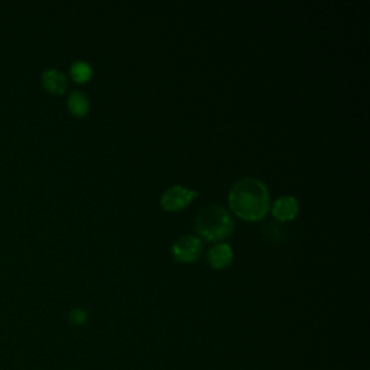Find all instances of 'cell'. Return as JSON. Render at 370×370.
<instances>
[{
	"label": "cell",
	"instance_id": "obj_1",
	"mask_svg": "<svg viewBox=\"0 0 370 370\" xmlns=\"http://www.w3.org/2000/svg\"><path fill=\"white\" fill-rule=\"evenodd\" d=\"M229 206L248 221L262 220L269 210V191L258 178H242L229 192Z\"/></svg>",
	"mask_w": 370,
	"mask_h": 370
},
{
	"label": "cell",
	"instance_id": "obj_2",
	"mask_svg": "<svg viewBox=\"0 0 370 370\" xmlns=\"http://www.w3.org/2000/svg\"><path fill=\"white\" fill-rule=\"evenodd\" d=\"M234 223L230 213L220 206H209L195 219V230L207 241H220L233 231Z\"/></svg>",
	"mask_w": 370,
	"mask_h": 370
},
{
	"label": "cell",
	"instance_id": "obj_3",
	"mask_svg": "<svg viewBox=\"0 0 370 370\" xmlns=\"http://www.w3.org/2000/svg\"><path fill=\"white\" fill-rule=\"evenodd\" d=\"M195 197H198L197 191L188 190L181 185H174L162 194L161 206L166 212H178L187 207Z\"/></svg>",
	"mask_w": 370,
	"mask_h": 370
},
{
	"label": "cell",
	"instance_id": "obj_4",
	"mask_svg": "<svg viewBox=\"0 0 370 370\" xmlns=\"http://www.w3.org/2000/svg\"><path fill=\"white\" fill-rule=\"evenodd\" d=\"M201 250H203V243L195 236L187 234V236L178 238L171 248L173 256L180 262H192L195 260Z\"/></svg>",
	"mask_w": 370,
	"mask_h": 370
},
{
	"label": "cell",
	"instance_id": "obj_5",
	"mask_svg": "<svg viewBox=\"0 0 370 370\" xmlns=\"http://www.w3.org/2000/svg\"><path fill=\"white\" fill-rule=\"evenodd\" d=\"M298 210H299L298 200L292 195H284V197L278 198L275 201V204L272 206V214L281 221L295 219V216L298 214Z\"/></svg>",
	"mask_w": 370,
	"mask_h": 370
},
{
	"label": "cell",
	"instance_id": "obj_6",
	"mask_svg": "<svg viewBox=\"0 0 370 370\" xmlns=\"http://www.w3.org/2000/svg\"><path fill=\"white\" fill-rule=\"evenodd\" d=\"M41 81H42V86L54 94H64L67 90V86H69L67 77L57 69L45 70L41 76Z\"/></svg>",
	"mask_w": 370,
	"mask_h": 370
},
{
	"label": "cell",
	"instance_id": "obj_7",
	"mask_svg": "<svg viewBox=\"0 0 370 370\" xmlns=\"http://www.w3.org/2000/svg\"><path fill=\"white\" fill-rule=\"evenodd\" d=\"M209 259L213 267L223 269L233 260V249L226 243H219L210 249Z\"/></svg>",
	"mask_w": 370,
	"mask_h": 370
},
{
	"label": "cell",
	"instance_id": "obj_8",
	"mask_svg": "<svg viewBox=\"0 0 370 370\" xmlns=\"http://www.w3.org/2000/svg\"><path fill=\"white\" fill-rule=\"evenodd\" d=\"M67 106H69V110L77 116V117H84L88 113L90 109V102L88 98L86 97V94H83L79 90H74L70 96L69 100H67Z\"/></svg>",
	"mask_w": 370,
	"mask_h": 370
},
{
	"label": "cell",
	"instance_id": "obj_9",
	"mask_svg": "<svg viewBox=\"0 0 370 370\" xmlns=\"http://www.w3.org/2000/svg\"><path fill=\"white\" fill-rule=\"evenodd\" d=\"M71 77L77 83H86L91 79L93 76V69L91 65L86 61H76L71 64Z\"/></svg>",
	"mask_w": 370,
	"mask_h": 370
},
{
	"label": "cell",
	"instance_id": "obj_10",
	"mask_svg": "<svg viewBox=\"0 0 370 370\" xmlns=\"http://www.w3.org/2000/svg\"><path fill=\"white\" fill-rule=\"evenodd\" d=\"M69 320H70V323L74 324V325H81V324H84L86 320H87V313H86V310H83V308H76V310H73V311L70 313Z\"/></svg>",
	"mask_w": 370,
	"mask_h": 370
}]
</instances>
